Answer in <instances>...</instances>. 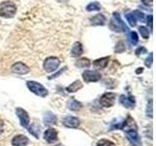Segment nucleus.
<instances>
[{"instance_id": "3", "label": "nucleus", "mask_w": 156, "mask_h": 146, "mask_svg": "<svg viewBox=\"0 0 156 146\" xmlns=\"http://www.w3.org/2000/svg\"><path fill=\"white\" fill-rule=\"evenodd\" d=\"M27 86L29 91L32 92L34 95L39 96L41 97H45L48 96V90L42 84L35 81H27Z\"/></svg>"}, {"instance_id": "6", "label": "nucleus", "mask_w": 156, "mask_h": 146, "mask_svg": "<svg viewBox=\"0 0 156 146\" xmlns=\"http://www.w3.org/2000/svg\"><path fill=\"white\" fill-rule=\"evenodd\" d=\"M124 133L126 134L127 139L129 140L132 146H141V140L136 129H131L124 131Z\"/></svg>"}, {"instance_id": "8", "label": "nucleus", "mask_w": 156, "mask_h": 146, "mask_svg": "<svg viewBox=\"0 0 156 146\" xmlns=\"http://www.w3.org/2000/svg\"><path fill=\"white\" fill-rule=\"evenodd\" d=\"M16 114L18 116V118L20 119V123H21L22 127H23V128H28L30 119H29V115L27 112L24 109L21 108V107H17Z\"/></svg>"}, {"instance_id": "30", "label": "nucleus", "mask_w": 156, "mask_h": 146, "mask_svg": "<svg viewBox=\"0 0 156 146\" xmlns=\"http://www.w3.org/2000/svg\"><path fill=\"white\" fill-rule=\"evenodd\" d=\"M135 53H136V56H140V55H143V54H146V53H147V50H146L144 47L140 46V47H139L138 49H136V50L135 51Z\"/></svg>"}, {"instance_id": "34", "label": "nucleus", "mask_w": 156, "mask_h": 146, "mask_svg": "<svg viewBox=\"0 0 156 146\" xmlns=\"http://www.w3.org/2000/svg\"><path fill=\"white\" fill-rule=\"evenodd\" d=\"M66 67H65V69H62V70H60V71H58V72H57V73H56V74H54L53 76H50V77H49V79H50V80H51V79H54V78H56V77H58V75H60V74H61V73H62V72L63 70H66Z\"/></svg>"}, {"instance_id": "5", "label": "nucleus", "mask_w": 156, "mask_h": 146, "mask_svg": "<svg viewBox=\"0 0 156 146\" xmlns=\"http://www.w3.org/2000/svg\"><path fill=\"white\" fill-rule=\"evenodd\" d=\"M116 100V94L114 92H105L104 94L100 99V104L102 107H105V108H108V107L113 106Z\"/></svg>"}, {"instance_id": "24", "label": "nucleus", "mask_w": 156, "mask_h": 146, "mask_svg": "<svg viewBox=\"0 0 156 146\" xmlns=\"http://www.w3.org/2000/svg\"><path fill=\"white\" fill-rule=\"evenodd\" d=\"M126 19H127V21H128L129 24L132 26V27H134L136 26V19L135 17V15L133 14V12L132 13H129V14H126Z\"/></svg>"}, {"instance_id": "4", "label": "nucleus", "mask_w": 156, "mask_h": 146, "mask_svg": "<svg viewBox=\"0 0 156 146\" xmlns=\"http://www.w3.org/2000/svg\"><path fill=\"white\" fill-rule=\"evenodd\" d=\"M61 64V61L57 57H47L43 63V67L46 72L51 73L58 69V67Z\"/></svg>"}, {"instance_id": "37", "label": "nucleus", "mask_w": 156, "mask_h": 146, "mask_svg": "<svg viewBox=\"0 0 156 146\" xmlns=\"http://www.w3.org/2000/svg\"><path fill=\"white\" fill-rule=\"evenodd\" d=\"M57 146H63V145H61V144H58V145H57Z\"/></svg>"}, {"instance_id": "10", "label": "nucleus", "mask_w": 156, "mask_h": 146, "mask_svg": "<svg viewBox=\"0 0 156 146\" xmlns=\"http://www.w3.org/2000/svg\"><path fill=\"white\" fill-rule=\"evenodd\" d=\"M11 70L13 73H16V74H20V75H23V74H27V73L29 72V67L24 64L23 62L21 61H18L16 63H14L11 67Z\"/></svg>"}, {"instance_id": "14", "label": "nucleus", "mask_w": 156, "mask_h": 146, "mask_svg": "<svg viewBox=\"0 0 156 146\" xmlns=\"http://www.w3.org/2000/svg\"><path fill=\"white\" fill-rule=\"evenodd\" d=\"M109 61H110L109 57L98 58V60H96L94 62H93V66H94L96 69H104V68H105L107 66V64H108Z\"/></svg>"}, {"instance_id": "15", "label": "nucleus", "mask_w": 156, "mask_h": 146, "mask_svg": "<svg viewBox=\"0 0 156 146\" xmlns=\"http://www.w3.org/2000/svg\"><path fill=\"white\" fill-rule=\"evenodd\" d=\"M90 22H91L92 26H105V22H106V18L102 14H98V15H96V16L92 17L90 19Z\"/></svg>"}, {"instance_id": "21", "label": "nucleus", "mask_w": 156, "mask_h": 146, "mask_svg": "<svg viewBox=\"0 0 156 146\" xmlns=\"http://www.w3.org/2000/svg\"><path fill=\"white\" fill-rule=\"evenodd\" d=\"M101 8V4L99 2H91L86 6V10L88 12H95V11H100Z\"/></svg>"}, {"instance_id": "22", "label": "nucleus", "mask_w": 156, "mask_h": 146, "mask_svg": "<svg viewBox=\"0 0 156 146\" xmlns=\"http://www.w3.org/2000/svg\"><path fill=\"white\" fill-rule=\"evenodd\" d=\"M28 130H29V133H30L32 135L35 136L36 138L39 137V134H40V127H39L36 123H33Z\"/></svg>"}, {"instance_id": "20", "label": "nucleus", "mask_w": 156, "mask_h": 146, "mask_svg": "<svg viewBox=\"0 0 156 146\" xmlns=\"http://www.w3.org/2000/svg\"><path fill=\"white\" fill-rule=\"evenodd\" d=\"M91 65V61L89 58L83 57V58H79L75 61V66L79 67V68H88Z\"/></svg>"}, {"instance_id": "26", "label": "nucleus", "mask_w": 156, "mask_h": 146, "mask_svg": "<svg viewBox=\"0 0 156 146\" xmlns=\"http://www.w3.org/2000/svg\"><path fill=\"white\" fill-rule=\"evenodd\" d=\"M96 146H115V144L112 142L111 140H108V139H105L102 138L101 140H99L97 142Z\"/></svg>"}, {"instance_id": "16", "label": "nucleus", "mask_w": 156, "mask_h": 146, "mask_svg": "<svg viewBox=\"0 0 156 146\" xmlns=\"http://www.w3.org/2000/svg\"><path fill=\"white\" fill-rule=\"evenodd\" d=\"M83 54V46L80 42H75L70 50V55L72 57H79Z\"/></svg>"}, {"instance_id": "17", "label": "nucleus", "mask_w": 156, "mask_h": 146, "mask_svg": "<svg viewBox=\"0 0 156 146\" xmlns=\"http://www.w3.org/2000/svg\"><path fill=\"white\" fill-rule=\"evenodd\" d=\"M43 121H44V124H45V125L50 126V125H53V124L56 123V122H57V117H56L55 114L52 113L51 111H48V112H46V113H45V115H44Z\"/></svg>"}, {"instance_id": "36", "label": "nucleus", "mask_w": 156, "mask_h": 146, "mask_svg": "<svg viewBox=\"0 0 156 146\" xmlns=\"http://www.w3.org/2000/svg\"><path fill=\"white\" fill-rule=\"evenodd\" d=\"M144 71V69H143V67H140V69H138V70H136V73H141V72H143Z\"/></svg>"}, {"instance_id": "18", "label": "nucleus", "mask_w": 156, "mask_h": 146, "mask_svg": "<svg viewBox=\"0 0 156 146\" xmlns=\"http://www.w3.org/2000/svg\"><path fill=\"white\" fill-rule=\"evenodd\" d=\"M66 106H67V108L69 110H71V111H77L82 107V104L80 103L79 101H77L75 99H70L69 100L67 101Z\"/></svg>"}, {"instance_id": "13", "label": "nucleus", "mask_w": 156, "mask_h": 146, "mask_svg": "<svg viewBox=\"0 0 156 146\" xmlns=\"http://www.w3.org/2000/svg\"><path fill=\"white\" fill-rule=\"evenodd\" d=\"M29 143V140L26 135L19 134L14 136V138L12 139V145L13 146H27Z\"/></svg>"}, {"instance_id": "23", "label": "nucleus", "mask_w": 156, "mask_h": 146, "mask_svg": "<svg viewBox=\"0 0 156 146\" xmlns=\"http://www.w3.org/2000/svg\"><path fill=\"white\" fill-rule=\"evenodd\" d=\"M128 39H129L130 43H131L133 46L136 45V44H138V42H139L138 33H136V31H131L130 34H129V36H128Z\"/></svg>"}, {"instance_id": "11", "label": "nucleus", "mask_w": 156, "mask_h": 146, "mask_svg": "<svg viewBox=\"0 0 156 146\" xmlns=\"http://www.w3.org/2000/svg\"><path fill=\"white\" fill-rule=\"evenodd\" d=\"M62 124L63 126H66V128L75 129V128H78V126L80 125V121L74 116H66L65 118L62 119Z\"/></svg>"}, {"instance_id": "27", "label": "nucleus", "mask_w": 156, "mask_h": 146, "mask_svg": "<svg viewBox=\"0 0 156 146\" xmlns=\"http://www.w3.org/2000/svg\"><path fill=\"white\" fill-rule=\"evenodd\" d=\"M133 14L135 15V17L136 19V21H140V22H144V19H145V16L143 12H140V10H135L133 12Z\"/></svg>"}, {"instance_id": "1", "label": "nucleus", "mask_w": 156, "mask_h": 146, "mask_svg": "<svg viewBox=\"0 0 156 146\" xmlns=\"http://www.w3.org/2000/svg\"><path fill=\"white\" fill-rule=\"evenodd\" d=\"M109 29L114 32H126L128 31V26H126V23L122 21L119 13L114 12L112 15V18L109 22Z\"/></svg>"}, {"instance_id": "35", "label": "nucleus", "mask_w": 156, "mask_h": 146, "mask_svg": "<svg viewBox=\"0 0 156 146\" xmlns=\"http://www.w3.org/2000/svg\"><path fill=\"white\" fill-rule=\"evenodd\" d=\"M3 130H4V127H3V123L0 121V134L3 133Z\"/></svg>"}, {"instance_id": "2", "label": "nucleus", "mask_w": 156, "mask_h": 146, "mask_svg": "<svg viewBox=\"0 0 156 146\" xmlns=\"http://www.w3.org/2000/svg\"><path fill=\"white\" fill-rule=\"evenodd\" d=\"M17 13L16 4L12 1H3L0 3V17L5 19L13 18Z\"/></svg>"}, {"instance_id": "28", "label": "nucleus", "mask_w": 156, "mask_h": 146, "mask_svg": "<svg viewBox=\"0 0 156 146\" xmlns=\"http://www.w3.org/2000/svg\"><path fill=\"white\" fill-rule=\"evenodd\" d=\"M125 51V44L123 41H119L118 43L116 44V47H115V52L116 53H123Z\"/></svg>"}, {"instance_id": "9", "label": "nucleus", "mask_w": 156, "mask_h": 146, "mask_svg": "<svg viewBox=\"0 0 156 146\" xmlns=\"http://www.w3.org/2000/svg\"><path fill=\"white\" fill-rule=\"evenodd\" d=\"M119 102L121 105H123L125 107V108L132 109V108H134V106L136 104V99H135V96L131 95H128V96L121 95L119 96Z\"/></svg>"}, {"instance_id": "33", "label": "nucleus", "mask_w": 156, "mask_h": 146, "mask_svg": "<svg viewBox=\"0 0 156 146\" xmlns=\"http://www.w3.org/2000/svg\"><path fill=\"white\" fill-rule=\"evenodd\" d=\"M141 2H143L144 5L148 7H152L153 5V0H141Z\"/></svg>"}, {"instance_id": "25", "label": "nucleus", "mask_w": 156, "mask_h": 146, "mask_svg": "<svg viewBox=\"0 0 156 146\" xmlns=\"http://www.w3.org/2000/svg\"><path fill=\"white\" fill-rule=\"evenodd\" d=\"M139 31L140 33L141 37H143L144 39H148L149 38V31H148V28L146 26H141L139 27Z\"/></svg>"}, {"instance_id": "31", "label": "nucleus", "mask_w": 156, "mask_h": 146, "mask_svg": "<svg viewBox=\"0 0 156 146\" xmlns=\"http://www.w3.org/2000/svg\"><path fill=\"white\" fill-rule=\"evenodd\" d=\"M146 115L152 118V100L149 101V105H147V109H146Z\"/></svg>"}, {"instance_id": "32", "label": "nucleus", "mask_w": 156, "mask_h": 146, "mask_svg": "<svg viewBox=\"0 0 156 146\" xmlns=\"http://www.w3.org/2000/svg\"><path fill=\"white\" fill-rule=\"evenodd\" d=\"M147 24L149 26V28H150V30L152 31V21H153V17H152V15H149V16H147Z\"/></svg>"}, {"instance_id": "19", "label": "nucleus", "mask_w": 156, "mask_h": 146, "mask_svg": "<svg viewBox=\"0 0 156 146\" xmlns=\"http://www.w3.org/2000/svg\"><path fill=\"white\" fill-rule=\"evenodd\" d=\"M83 87V84L81 83V81L80 80H76V81H74L72 83V84H70L68 87H66V91L68 92H77L78 90H80L81 88Z\"/></svg>"}, {"instance_id": "12", "label": "nucleus", "mask_w": 156, "mask_h": 146, "mask_svg": "<svg viewBox=\"0 0 156 146\" xmlns=\"http://www.w3.org/2000/svg\"><path fill=\"white\" fill-rule=\"evenodd\" d=\"M44 139L48 143H54L58 140V131L55 129H48L44 133Z\"/></svg>"}, {"instance_id": "29", "label": "nucleus", "mask_w": 156, "mask_h": 146, "mask_svg": "<svg viewBox=\"0 0 156 146\" xmlns=\"http://www.w3.org/2000/svg\"><path fill=\"white\" fill-rule=\"evenodd\" d=\"M152 62H153V53H150L149 54V56L145 58V61H144V64L146 67H151L152 66Z\"/></svg>"}, {"instance_id": "7", "label": "nucleus", "mask_w": 156, "mask_h": 146, "mask_svg": "<svg viewBox=\"0 0 156 146\" xmlns=\"http://www.w3.org/2000/svg\"><path fill=\"white\" fill-rule=\"evenodd\" d=\"M82 78L86 83H92V82L100 81L101 79V75L97 70H86L83 72Z\"/></svg>"}]
</instances>
